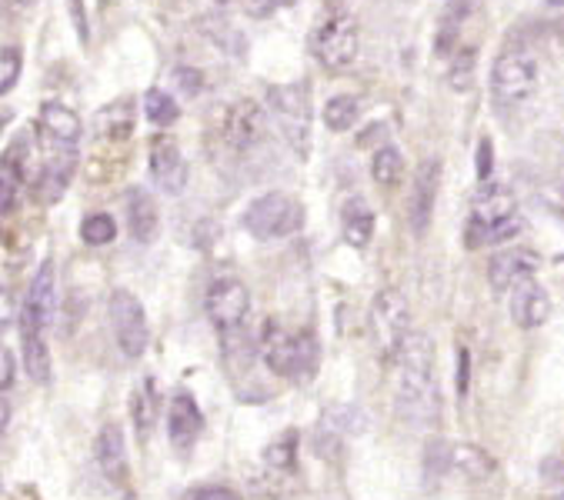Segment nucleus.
Returning a JSON list of instances; mask_svg holds the SVG:
<instances>
[{
    "label": "nucleus",
    "mask_w": 564,
    "mask_h": 500,
    "mask_svg": "<svg viewBox=\"0 0 564 500\" xmlns=\"http://www.w3.org/2000/svg\"><path fill=\"white\" fill-rule=\"evenodd\" d=\"M398 370V411L414 427H431L441 417V391H437V373H434V347L431 337L411 334L401 354L394 357Z\"/></svg>",
    "instance_id": "f257e3e1"
},
{
    "label": "nucleus",
    "mask_w": 564,
    "mask_h": 500,
    "mask_svg": "<svg viewBox=\"0 0 564 500\" xmlns=\"http://www.w3.org/2000/svg\"><path fill=\"white\" fill-rule=\"evenodd\" d=\"M521 227H524V214H521L514 191L488 181L478 191V197L471 200V214L465 224V247L478 250L488 243H505V240L518 237Z\"/></svg>",
    "instance_id": "f03ea898"
},
{
    "label": "nucleus",
    "mask_w": 564,
    "mask_h": 500,
    "mask_svg": "<svg viewBox=\"0 0 564 500\" xmlns=\"http://www.w3.org/2000/svg\"><path fill=\"white\" fill-rule=\"evenodd\" d=\"M261 357L278 378L294 381V384H307L317 373V363H321V344L307 327L291 330L281 320H264Z\"/></svg>",
    "instance_id": "7ed1b4c3"
},
{
    "label": "nucleus",
    "mask_w": 564,
    "mask_h": 500,
    "mask_svg": "<svg viewBox=\"0 0 564 500\" xmlns=\"http://www.w3.org/2000/svg\"><path fill=\"white\" fill-rule=\"evenodd\" d=\"M301 227H304L301 200H294L281 191L254 197L245 210V230L258 240H284V237L297 233Z\"/></svg>",
    "instance_id": "20e7f679"
},
{
    "label": "nucleus",
    "mask_w": 564,
    "mask_h": 500,
    "mask_svg": "<svg viewBox=\"0 0 564 500\" xmlns=\"http://www.w3.org/2000/svg\"><path fill=\"white\" fill-rule=\"evenodd\" d=\"M268 110L274 113L281 134L294 148V154L304 161L311 151V94L304 84L271 87L268 90Z\"/></svg>",
    "instance_id": "39448f33"
},
{
    "label": "nucleus",
    "mask_w": 564,
    "mask_h": 500,
    "mask_svg": "<svg viewBox=\"0 0 564 500\" xmlns=\"http://www.w3.org/2000/svg\"><path fill=\"white\" fill-rule=\"evenodd\" d=\"M368 327H371V340L378 344L381 357L394 363V357L401 354V347L408 344V337L414 334L411 330V311H408V301L401 291H381L375 301H371V317H368Z\"/></svg>",
    "instance_id": "423d86ee"
},
{
    "label": "nucleus",
    "mask_w": 564,
    "mask_h": 500,
    "mask_svg": "<svg viewBox=\"0 0 564 500\" xmlns=\"http://www.w3.org/2000/svg\"><path fill=\"white\" fill-rule=\"evenodd\" d=\"M107 314H110V330H115V340H118L121 354L128 360H138L148 350V340H151L144 304L131 291L118 287L107 301Z\"/></svg>",
    "instance_id": "0eeeda50"
},
{
    "label": "nucleus",
    "mask_w": 564,
    "mask_h": 500,
    "mask_svg": "<svg viewBox=\"0 0 564 500\" xmlns=\"http://www.w3.org/2000/svg\"><path fill=\"white\" fill-rule=\"evenodd\" d=\"M358 24L348 14H330L314 31V57L327 70H345L358 57Z\"/></svg>",
    "instance_id": "6e6552de"
},
{
    "label": "nucleus",
    "mask_w": 564,
    "mask_h": 500,
    "mask_svg": "<svg viewBox=\"0 0 564 500\" xmlns=\"http://www.w3.org/2000/svg\"><path fill=\"white\" fill-rule=\"evenodd\" d=\"M207 320L217 334H228L238 327H248V311H251V294L238 278H220L207 287L204 297Z\"/></svg>",
    "instance_id": "1a4fd4ad"
},
{
    "label": "nucleus",
    "mask_w": 564,
    "mask_h": 500,
    "mask_svg": "<svg viewBox=\"0 0 564 500\" xmlns=\"http://www.w3.org/2000/svg\"><path fill=\"white\" fill-rule=\"evenodd\" d=\"M538 87V64L528 54H501L491 67V94L498 104H524Z\"/></svg>",
    "instance_id": "9d476101"
},
{
    "label": "nucleus",
    "mask_w": 564,
    "mask_h": 500,
    "mask_svg": "<svg viewBox=\"0 0 564 500\" xmlns=\"http://www.w3.org/2000/svg\"><path fill=\"white\" fill-rule=\"evenodd\" d=\"M268 134V117L261 110V104L254 100H235L231 107L220 110V138L231 151L245 154L254 144H261Z\"/></svg>",
    "instance_id": "9b49d317"
},
{
    "label": "nucleus",
    "mask_w": 564,
    "mask_h": 500,
    "mask_svg": "<svg viewBox=\"0 0 564 500\" xmlns=\"http://www.w3.org/2000/svg\"><path fill=\"white\" fill-rule=\"evenodd\" d=\"M54 314H57V271H54V261H44L28 287L24 311H21V330L44 334L51 327Z\"/></svg>",
    "instance_id": "f8f14e48"
},
{
    "label": "nucleus",
    "mask_w": 564,
    "mask_h": 500,
    "mask_svg": "<svg viewBox=\"0 0 564 500\" xmlns=\"http://www.w3.org/2000/svg\"><path fill=\"white\" fill-rule=\"evenodd\" d=\"M151 177L171 197H177L187 187L191 171H187V161H184V154H181V148H177V141L171 134H154L151 138Z\"/></svg>",
    "instance_id": "ddd939ff"
},
{
    "label": "nucleus",
    "mask_w": 564,
    "mask_h": 500,
    "mask_svg": "<svg viewBox=\"0 0 564 500\" xmlns=\"http://www.w3.org/2000/svg\"><path fill=\"white\" fill-rule=\"evenodd\" d=\"M538 268H541V258L534 254V250H528V247H511V250H501V254L491 258V264H488V281H491L495 291H505V294H508V291H514V287L534 281Z\"/></svg>",
    "instance_id": "4468645a"
},
{
    "label": "nucleus",
    "mask_w": 564,
    "mask_h": 500,
    "mask_svg": "<svg viewBox=\"0 0 564 500\" xmlns=\"http://www.w3.org/2000/svg\"><path fill=\"white\" fill-rule=\"evenodd\" d=\"M437 187H441V161L427 157L417 164L414 171V184H411V200H408V220L414 233H424L434 214V200H437Z\"/></svg>",
    "instance_id": "2eb2a0df"
},
{
    "label": "nucleus",
    "mask_w": 564,
    "mask_h": 500,
    "mask_svg": "<svg viewBox=\"0 0 564 500\" xmlns=\"http://www.w3.org/2000/svg\"><path fill=\"white\" fill-rule=\"evenodd\" d=\"M80 117L57 104V100H47L41 107V141L47 144V154L51 151H77L80 144Z\"/></svg>",
    "instance_id": "dca6fc26"
},
{
    "label": "nucleus",
    "mask_w": 564,
    "mask_h": 500,
    "mask_svg": "<svg viewBox=\"0 0 564 500\" xmlns=\"http://www.w3.org/2000/svg\"><path fill=\"white\" fill-rule=\"evenodd\" d=\"M200 431H204V414H200L194 394L191 391H177L171 398V407H167V437H171L174 450L187 454L197 444Z\"/></svg>",
    "instance_id": "f3484780"
},
{
    "label": "nucleus",
    "mask_w": 564,
    "mask_h": 500,
    "mask_svg": "<svg viewBox=\"0 0 564 500\" xmlns=\"http://www.w3.org/2000/svg\"><path fill=\"white\" fill-rule=\"evenodd\" d=\"M94 457H97L100 474H104L110 483H124V480H128V444H124L121 424L107 421V424L100 427L97 444H94Z\"/></svg>",
    "instance_id": "a211bd4d"
},
{
    "label": "nucleus",
    "mask_w": 564,
    "mask_h": 500,
    "mask_svg": "<svg viewBox=\"0 0 564 500\" xmlns=\"http://www.w3.org/2000/svg\"><path fill=\"white\" fill-rule=\"evenodd\" d=\"M511 317L524 330L541 327L551 317V297H547V291L538 281H528V284L514 287L511 291Z\"/></svg>",
    "instance_id": "6ab92c4d"
},
{
    "label": "nucleus",
    "mask_w": 564,
    "mask_h": 500,
    "mask_svg": "<svg viewBox=\"0 0 564 500\" xmlns=\"http://www.w3.org/2000/svg\"><path fill=\"white\" fill-rule=\"evenodd\" d=\"M128 227H131V237L138 243H151L158 237V227H161V217H158V204L148 191H131L128 197Z\"/></svg>",
    "instance_id": "aec40b11"
},
{
    "label": "nucleus",
    "mask_w": 564,
    "mask_h": 500,
    "mask_svg": "<svg viewBox=\"0 0 564 500\" xmlns=\"http://www.w3.org/2000/svg\"><path fill=\"white\" fill-rule=\"evenodd\" d=\"M375 210L368 207L365 197H351L345 204V214H341V227H345V240L351 247H368L371 237H375Z\"/></svg>",
    "instance_id": "412c9836"
},
{
    "label": "nucleus",
    "mask_w": 564,
    "mask_h": 500,
    "mask_svg": "<svg viewBox=\"0 0 564 500\" xmlns=\"http://www.w3.org/2000/svg\"><path fill=\"white\" fill-rule=\"evenodd\" d=\"M134 134V100H118L97 113L100 141H128Z\"/></svg>",
    "instance_id": "4be33fe9"
},
{
    "label": "nucleus",
    "mask_w": 564,
    "mask_h": 500,
    "mask_svg": "<svg viewBox=\"0 0 564 500\" xmlns=\"http://www.w3.org/2000/svg\"><path fill=\"white\" fill-rule=\"evenodd\" d=\"M220 337V357H224V367L231 373H245L254 360V340L248 334V327H238V330H228V334H217Z\"/></svg>",
    "instance_id": "5701e85b"
},
{
    "label": "nucleus",
    "mask_w": 564,
    "mask_h": 500,
    "mask_svg": "<svg viewBox=\"0 0 564 500\" xmlns=\"http://www.w3.org/2000/svg\"><path fill=\"white\" fill-rule=\"evenodd\" d=\"M158 411H161V401H158V391H154V381H141L131 394V417H134V427H138V437L148 441L154 424H158Z\"/></svg>",
    "instance_id": "b1692460"
},
{
    "label": "nucleus",
    "mask_w": 564,
    "mask_h": 500,
    "mask_svg": "<svg viewBox=\"0 0 564 500\" xmlns=\"http://www.w3.org/2000/svg\"><path fill=\"white\" fill-rule=\"evenodd\" d=\"M465 18H468V4H465V0H451V4L444 8V14L437 21V37H434L437 57H451V54H455V44H458V34H462Z\"/></svg>",
    "instance_id": "393cba45"
},
{
    "label": "nucleus",
    "mask_w": 564,
    "mask_h": 500,
    "mask_svg": "<svg viewBox=\"0 0 564 500\" xmlns=\"http://www.w3.org/2000/svg\"><path fill=\"white\" fill-rule=\"evenodd\" d=\"M21 354H24V370L34 384H47L51 381V354L44 344V334L34 330H21Z\"/></svg>",
    "instance_id": "a878e982"
},
{
    "label": "nucleus",
    "mask_w": 564,
    "mask_h": 500,
    "mask_svg": "<svg viewBox=\"0 0 564 500\" xmlns=\"http://www.w3.org/2000/svg\"><path fill=\"white\" fill-rule=\"evenodd\" d=\"M358 113H361V104L348 94H337L324 104V128L334 131V134H345L358 123Z\"/></svg>",
    "instance_id": "bb28decb"
},
{
    "label": "nucleus",
    "mask_w": 564,
    "mask_h": 500,
    "mask_svg": "<svg viewBox=\"0 0 564 500\" xmlns=\"http://www.w3.org/2000/svg\"><path fill=\"white\" fill-rule=\"evenodd\" d=\"M451 467H458V447L441 441V437L427 441V447H424V477L441 480V477L451 474Z\"/></svg>",
    "instance_id": "cd10ccee"
},
{
    "label": "nucleus",
    "mask_w": 564,
    "mask_h": 500,
    "mask_svg": "<svg viewBox=\"0 0 564 500\" xmlns=\"http://www.w3.org/2000/svg\"><path fill=\"white\" fill-rule=\"evenodd\" d=\"M144 110H148V120L154 123V128H171V123L181 117V107H177V100L167 94V90H161V87H151L148 94H144Z\"/></svg>",
    "instance_id": "c85d7f7f"
},
{
    "label": "nucleus",
    "mask_w": 564,
    "mask_h": 500,
    "mask_svg": "<svg viewBox=\"0 0 564 500\" xmlns=\"http://www.w3.org/2000/svg\"><path fill=\"white\" fill-rule=\"evenodd\" d=\"M401 174H404V157L398 148H381L375 151L371 157V177L381 184V187H398L401 184Z\"/></svg>",
    "instance_id": "c756f323"
},
{
    "label": "nucleus",
    "mask_w": 564,
    "mask_h": 500,
    "mask_svg": "<svg viewBox=\"0 0 564 500\" xmlns=\"http://www.w3.org/2000/svg\"><path fill=\"white\" fill-rule=\"evenodd\" d=\"M24 174L18 171V164L4 154V161H0V210L4 214H14L18 210V197L24 191Z\"/></svg>",
    "instance_id": "7c9ffc66"
},
{
    "label": "nucleus",
    "mask_w": 564,
    "mask_h": 500,
    "mask_svg": "<svg viewBox=\"0 0 564 500\" xmlns=\"http://www.w3.org/2000/svg\"><path fill=\"white\" fill-rule=\"evenodd\" d=\"M297 431H284V434H278L271 444H268V450H264V464L268 467H274V470H291L294 464H297Z\"/></svg>",
    "instance_id": "2f4dec72"
},
{
    "label": "nucleus",
    "mask_w": 564,
    "mask_h": 500,
    "mask_svg": "<svg viewBox=\"0 0 564 500\" xmlns=\"http://www.w3.org/2000/svg\"><path fill=\"white\" fill-rule=\"evenodd\" d=\"M115 237H118V224H115V217H110V214H90L80 224V240L87 247H104V243H110Z\"/></svg>",
    "instance_id": "473e14b6"
},
{
    "label": "nucleus",
    "mask_w": 564,
    "mask_h": 500,
    "mask_svg": "<svg viewBox=\"0 0 564 500\" xmlns=\"http://www.w3.org/2000/svg\"><path fill=\"white\" fill-rule=\"evenodd\" d=\"M21 67H24V57H21V47H4V54H0V94H11L18 77H21Z\"/></svg>",
    "instance_id": "72a5a7b5"
},
{
    "label": "nucleus",
    "mask_w": 564,
    "mask_h": 500,
    "mask_svg": "<svg viewBox=\"0 0 564 500\" xmlns=\"http://www.w3.org/2000/svg\"><path fill=\"white\" fill-rule=\"evenodd\" d=\"M458 467L468 470L471 477H481L485 470H495V464L488 460V454L478 450V447H458Z\"/></svg>",
    "instance_id": "f704fd0d"
},
{
    "label": "nucleus",
    "mask_w": 564,
    "mask_h": 500,
    "mask_svg": "<svg viewBox=\"0 0 564 500\" xmlns=\"http://www.w3.org/2000/svg\"><path fill=\"white\" fill-rule=\"evenodd\" d=\"M475 167H478V177L488 184V181H491V171H495V148H491L488 138H481V144H478V161H475Z\"/></svg>",
    "instance_id": "c9c22d12"
},
{
    "label": "nucleus",
    "mask_w": 564,
    "mask_h": 500,
    "mask_svg": "<svg viewBox=\"0 0 564 500\" xmlns=\"http://www.w3.org/2000/svg\"><path fill=\"white\" fill-rule=\"evenodd\" d=\"M174 80H177V87H181L184 94H191V97L204 87L200 70H194V67H177V70H174Z\"/></svg>",
    "instance_id": "e433bc0d"
},
{
    "label": "nucleus",
    "mask_w": 564,
    "mask_h": 500,
    "mask_svg": "<svg viewBox=\"0 0 564 500\" xmlns=\"http://www.w3.org/2000/svg\"><path fill=\"white\" fill-rule=\"evenodd\" d=\"M468 384H471V354L468 347H458V398L468 394Z\"/></svg>",
    "instance_id": "4c0bfd02"
},
{
    "label": "nucleus",
    "mask_w": 564,
    "mask_h": 500,
    "mask_svg": "<svg viewBox=\"0 0 564 500\" xmlns=\"http://www.w3.org/2000/svg\"><path fill=\"white\" fill-rule=\"evenodd\" d=\"M278 8V0H241V11L248 18H271Z\"/></svg>",
    "instance_id": "58836bf2"
},
{
    "label": "nucleus",
    "mask_w": 564,
    "mask_h": 500,
    "mask_svg": "<svg viewBox=\"0 0 564 500\" xmlns=\"http://www.w3.org/2000/svg\"><path fill=\"white\" fill-rule=\"evenodd\" d=\"M67 8H70V21H74L77 37L87 44V18H84V4H80V0H67Z\"/></svg>",
    "instance_id": "ea45409f"
},
{
    "label": "nucleus",
    "mask_w": 564,
    "mask_h": 500,
    "mask_svg": "<svg viewBox=\"0 0 564 500\" xmlns=\"http://www.w3.org/2000/svg\"><path fill=\"white\" fill-rule=\"evenodd\" d=\"M194 500H241L231 487H204L194 493Z\"/></svg>",
    "instance_id": "a19ab883"
},
{
    "label": "nucleus",
    "mask_w": 564,
    "mask_h": 500,
    "mask_svg": "<svg viewBox=\"0 0 564 500\" xmlns=\"http://www.w3.org/2000/svg\"><path fill=\"white\" fill-rule=\"evenodd\" d=\"M0 384H4V391H11L14 384V354L4 347V378H0Z\"/></svg>",
    "instance_id": "79ce46f5"
},
{
    "label": "nucleus",
    "mask_w": 564,
    "mask_h": 500,
    "mask_svg": "<svg viewBox=\"0 0 564 500\" xmlns=\"http://www.w3.org/2000/svg\"><path fill=\"white\" fill-rule=\"evenodd\" d=\"M278 4H281V8H291V4H297V0H278Z\"/></svg>",
    "instance_id": "37998d69"
},
{
    "label": "nucleus",
    "mask_w": 564,
    "mask_h": 500,
    "mask_svg": "<svg viewBox=\"0 0 564 500\" xmlns=\"http://www.w3.org/2000/svg\"><path fill=\"white\" fill-rule=\"evenodd\" d=\"M547 4H551V8H564V0H547Z\"/></svg>",
    "instance_id": "c03bdc74"
},
{
    "label": "nucleus",
    "mask_w": 564,
    "mask_h": 500,
    "mask_svg": "<svg viewBox=\"0 0 564 500\" xmlns=\"http://www.w3.org/2000/svg\"><path fill=\"white\" fill-rule=\"evenodd\" d=\"M554 500H564V493H557V497H554Z\"/></svg>",
    "instance_id": "a18cd8bd"
}]
</instances>
